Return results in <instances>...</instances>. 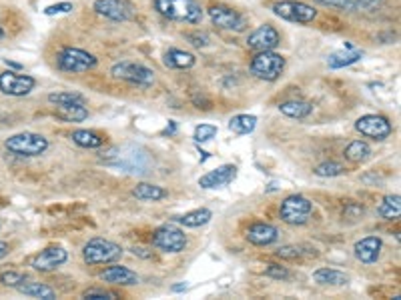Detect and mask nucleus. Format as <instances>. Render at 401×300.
<instances>
[{
    "label": "nucleus",
    "instance_id": "obj_10",
    "mask_svg": "<svg viewBox=\"0 0 401 300\" xmlns=\"http://www.w3.org/2000/svg\"><path fill=\"white\" fill-rule=\"evenodd\" d=\"M93 10L115 23H129L137 16V6L131 0H95Z\"/></svg>",
    "mask_w": 401,
    "mask_h": 300
},
{
    "label": "nucleus",
    "instance_id": "obj_22",
    "mask_svg": "<svg viewBox=\"0 0 401 300\" xmlns=\"http://www.w3.org/2000/svg\"><path fill=\"white\" fill-rule=\"evenodd\" d=\"M163 62H165L166 69L175 70H187L195 67L197 58L195 54H191L187 50H181V48H169L163 56Z\"/></svg>",
    "mask_w": 401,
    "mask_h": 300
},
{
    "label": "nucleus",
    "instance_id": "obj_20",
    "mask_svg": "<svg viewBox=\"0 0 401 300\" xmlns=\"http://www.w3.org/2000/svg\"><path fill=\"white\" fill-rule=\"evenodd\" d=\"M381 249H383V242H381L379 236H367V238H361V240L355 244L354 251L359 262H363V264H373V262H378Z\"/></svg>",
    "mask_w": 401,
    "mask_h": 300
},
{
    "label": "nucleus",
    "instance_id": "obj_33",
    "mask_svg": "<svg viewBox=\"0 0 401 300\" xmlns=\"http://www.w3.org/2000/svg\"><path fill=\"white\" fill-rule=\"evenodd\" d=\"M343 154L349 162H365L371 157V146L365 140H354Z\"/></svg>",
    "mask_w": 401,
    "mask_h": 300
},
{
    "label": "nucleus",
    "instance_id": "obj_34",
    "mask_svg": "<svg viewBox=\"0 0 401 300\" xmlns=\"http://www.w3.org/2000/svg\"><path fill=\"white\" fill-rule=\"evenodd\" d=\"M313 172H315L317 176H321V178H333V176H341V174L345 172V166L335 161H327L321 162L319 166H315Z\"/></svg>",
    "mask_w": 401,
    "mask_h": 300
},
{
    "label": "nucleus",
    "instance_id": "obj_40",
    "mask_svg": "<svg viewBox=\"0 0 401 300\" xmlns=\"http://www.w3.org/2000/svg\"><path fill=\"white\" fill-rule=\"evenodd\" d=\"M265 275L269 278H275V280H287V278L291 277L289 268H287V266H281V264H267Z\"/></svg>",
    "mask_w": 401,
    "mask_h": 300
},
{
    "label": "nucleus",
    "instance_id": "obj_27",
    "mask_svg": "<svg viewBox=\"0 0 401 300\" xmlns=\"http://www.w3.org/2000/svg\"><path fill=\"white\" fill-rule=\"evenodd\" d=\"M378 214L383 220H398L401 216V196L400 194H387L378 207Z\"/></svg>",
    "mask_w": 401,
    "mask_h": 300
},
{
    "label": "nucleus",
    "instance_id": "obj_38",
    "mask_svg": "<svg viewBox=\"0 0 401 300\" xmlns=\"http://www.w3.org/2000/svg\"><path fill=\"white\" fill-rule=\"evenodd\" d=\"M83 299H91V300H113L118 299L117 292L113 290H107V288H89L83 292Z\"/></svg>",
    "mask_w": 401,
    "mask_h": 300
},
{
    "label": "nucleus",
    "instance_id": "obj_1",
    "mask_svg": "<svg viewBox=\"0 0 401 300\" xmlns=\"http://www.w3.org/2000/svg\"><path fill=\"white\" fill-rule=\"evenodd\" d=\"M153 6L173 23L199 24L203 21V6L199 0H153Z\"/></svg>",
    "mask_w": 401,
    "mask_h": 300
},
{
    "label": "nucleus",
    "instance_id": "obj_46",
    "mask_svg": "<svg viewBox=\"0 0 401 300\" xmlns=\"http://www.w3.org/2000/svg\"><path fill=\"white\" fill-rule=\"evenodd\" d=\"M8 254H10V246H8L6 242H2V240H0V260H2V258H6Z\"/></svg>",
    "mask_w": 401,
    "mask_h": 300
},
{
    "label": "nucleus",
    "instance_id": "obj_24",
    "mask_svg": "<svg viewBox=\"0 0 401 300\" xmlns=\"http://www.w3.org/2000/svg\"><path fill=\"white\" fill-rule=\"evenodd\" d=\"M21 295L24 297H30V299H43V300H54L56 299V292L45 284V282H23L19 288H17Z\"/></svg>",
    "mask_w": 401,
    "mask_h": 300
},
{
    "label": "nucleus",
    "instance_id": "obj_18",
    "mask_svg": "<svg viewBox=\"0 0 401 300\" xmlns=\"http://www.w3.org/2000/svg\"><path fill=\"white\" fill-rule=\"evenodd\" d=\"M245 238L255 246H269V244H275L279 240V231H277V227H273L269 222H255L247 229Z\"/></svg>",
    "mask_w": 401,
    "mask_h": 300
},
{
    "label": "nucleus",
    "instance_id": "obj_28",
    "mask_svg": "<svg viewBox=\"0 0 401 300\" xmlns=\"http://www.w3.org/2000/svg\"><path fill=\"white\" fill-rule=\"evenodd\" d=\"M211 218L213 212L209 208H197V210H191L187 214H183L177 220H179V224H183L187 229H199V227H205Z\"/></svg>",
    "mask_w": 401,
    "mask_h": 300
},
{
    "label": "nucleus",
    "instance_id": "obj_3",
    "mask_svg": "<svg viewBox=\"0 0 401 300\" xmlns=\"http://www.w3.org/2000/svg\"><path fill=\"white\" fill-rule=\"evenodd\" d=\"M251 74L265 82H273L285 70V58L273 50H261L251 60Z\"/></svg>",
    "mask_w": 401,
    "mask_h": 300
},
{
    "label": "nucleus",
    "instance_id": "obj_47",
    "mask_svg": "<svg viewBox=\"0 0 401 300\" xmlns=\"http://www.w3.org/2000/svg\"><path fill=\"white\" fill-rule=\"evenodd\" d=\"M4 65H6L8 69H12V70H21V69H23V65H19V62H14V60H8V58H4Z\"/></svg>",
    "mask_w": 401,
    "mask_h": 300
},
{
    "label": "nucleus",
    "instance_id": "obj_45",
    "mask_svg": "<svg viewBox=\"0 0 401 300\" xmlns=\"http://www.w3.org/2000/svg\"><path fill=\"white\" fill-rule=\"evenodd\" d=\"M175 132H177V122H173V120H169V124H166L165 130H163L161 135H163V137H166V135L171 137V135H175Z\"/></svg>",
    "mask_w": 401,
    "mask_h": 300
},
{
    "label": "nucleus",
    "instance_id": "obj_4",
    "mask_svg": "<svg viewBox=\"0 0 401 300\" xmlns=\"http://www.w3.org/2000/svg\"><path fill=\"white\" fill-rule=\"evenodd\" d=\"M4 146L10 154H17V157H41L47 152L48 139L36 132H21V135H12L10 139H6Z\"/></svg>",
    "mask_w": 401,
    "mask_h": 300
},
{
    "label": "nucleus",
    "instance_id": "obj_43",
    "mask_svg": "<svg viewBox=\"0 0 401 300\" xmlns=\"http://www.w3.org/2000/svg\"><path fill=\"white\" fill-rule=\"evenodd\" d=\"M193 102L197 104V108H205V111H209V108H211V100H209L205 94H201V98H199L197 94H193Z\"/></svg>",
    "mask_w": 401,
    "mask_h": 300
},
{
    "label": "nucleus",
    "instance_id": "obj_7",
    "mask_svg": "<svg viewBox=\"0 0 401 300\" xmlns=\"http://www.w3.org/2000/svg\"><path fill=\"white\" fill-rule=\"evenodd\" d=\"M313 212V203L303 196V194H289L281 203L279 208V216L285 224H291V227H301L309 220Z\"/></svg>",
    "mask_w": 401,
    "mask_h": 300
},
{
    "label": "nucleus",
    "instance_id": "obj_42",
    "mask_svg": "<svg viewBox=\"0 0 401 300\" xmlns=\"http://www.w3.org/2000/svg\"><path fill=\"white\" fill-rule=\"evenodd\" d=\"M72 10V4L71 2H58V4H50L45 8V14L47 16H54V14H67V12H71Z\"/></svg>",
    "mask_w": 401,
    "mask_h": 300
},
{
    "label": "nucleus",
    "instance_id": "obj_37",
    "mask_svg": "<svg viewBox=\"0 0 401 300\" xmlns=\"http://www.w3.org/2000/svg\"><path fill=\"white\" fill-rule=\"evenodd\" d=\"M217 137V126L215 124H199L195 128V142H209Z\"/></svg>",
    "mask_w": 401,
    "mask_h": 300
},
{
    "label": "nucleus",
    "instance_id": "obj_2",
    "mask_svg": "<svg viewBox=\"0 0 401 300\" xmlns=\"http://www.w3.org/2000/svg\"><path fill=\"white\" fill-rule=\"evenodd\" d=\"M105 164L109 166H117L124 172L131 174H144L149 172V157L147 152L137 148V146H124V148H111L107 152V157H102Z\"/></svg>",
    "mask_w": 401,
    "mask_h": 300
},
{
    "label": "nucleus",
    "instance_id": "obj_11",
    "mask_svg": "<svg viewBox=\"0 0 401 300\" xmlns=\"http://www.w3.org/2000/svg\"><path fill=\"white\" fill-rule=\"evenodd\" d=\"M153 246L159 249L161 253L179 254L187 249V236L181 229L165 224L153 232Z\"/></svg>",
    "mask_w": 401,
    "mask_h": 300
},
{
    "label": "nucleus",
    "instance_id": "obj_14",
    "mask_svg": "<svg viewBox=\"0 0 401 300\" xmlns=\"http://www.w3.org/2000/svg\"><path fill=\"white\" fill-rule=\"evenodd\" d=\"M209 12V19L215 26L223 28V30H231V32H241L245 30V19L237 12L235 8L231 6H225V4H213L211 8L207 10Z\"/></svg>",
    "mask_w": 401,
    "mask_h": 300
},
{
    "label": "nucleus",
    "instance_id": "obj_30",
    "mask_svg": "<svg viewBox=\"0 0 401 300\" xmlns=\"http://www.w3.org/2000/svg\"><path fill=\"white\" fill-rule=\"evenodd\" d=\"M279 113L289 118H307V116L313 113V106L309 102H303V100H287V102H281L279 104Z\"/></svg>",
    "mask_w": 401,
    "mask_h": 300
},
{
    "label": "nucleus",
    "instance_id": "obj_29",
    "mask_svg": "<svg viewBox=\"0 0 401 300\" xmlns=\"http://www.w3.org/2000/svg\"><path fill=\"white\" fill-rule=\"evenodd\" d=\"M133 196L137 198V200H163L166 198V190L163 186H157V185H151V183H141V185H137L133 188Z\"/></svg>",
    "mask_w": 401,
    "mask_h": 300
},
{
    "label": "nucleus",
    "instance_id": "obj_25",
    "mask_svg": "<svg viewBox=\"0 0 401 300\" xmlns=\"http://www.w3.org/2000/svg\"><path fill=\"white\" fill-rule=\"evenodd\" d=\"M313 280L321 286H343L349 282V278L345 273L335 270V268H319L313 273Z\"/></svg>",
    "mask_w": 401,
    "mask_h": 300
},
{
    "label": "nucleus",
    "instance_id": "obj_32",
    "mask_svg": "<svg viewBox=\"0 0 401 300\" xmlns=\"http://www.w3.org/2000/svg\"><path fill=\"white\" fill-rule=\"evenodd\" d=\"M257 126V116L253 115H237L229 120V130L235 135H251Z\"/></svg>",
    "mask_w": 401,
    "mask_h": 300
},
{
    "label": "nucleus",
    "instance_id": "obj_15",
    "mask_svg": "<svg viewBox=\"0 0 401 300\" xmlns=\"http://www.w3.org/2000/svg\"><path fill=\"white\" fill-rule=\"evenodd\" d=\"M281 45V34L275 26L271 24H261L259 28H255L249 36H247V47L251 50H273Z\"/></svg>",
    "mask_w": 401,
    "mask_h": 300
},
{
    "label": "nucleus",
    "instance_id": "obj_6",
    "mask_svg": "<svg viewBox=\"0 0 401 300\" xmlns=\"http://www.w3.org/2000/svg\"><path fill=\"white\" fill-rule=\"evenodd\" d=\"M273 14L283 19L287 23H297V24H309L317 19V8H313L311 4L301 2V0H281L275 2L271 6Z\"/></svg>",
    "mask_w": 401,
    "mask_h": 300
},
{
    "label": "nucleus",
    "instance_id": "obj_26",
    "mask_svg": "<svg viewBox=\"0 0 401 300\" xmlns=\"http://www.w3.org/2000/svg\"><path fill=\"white\" fill-rule=\"evenodd\" d=\"M363 56V52L361 50H337V52H333L329 58H327V67L333 70L337 69H345V67H351L355 65L359 58Z\"/></svg>",
    "mask_w": 401,
    "mask_h": 300
},
{
    "label": "nucleus",
    "instance_id": "obj_5",
    "mask_svg": "<svg viewBox=\"0 0 401 300\" xmlns=\"http://www.w3.org/2000/svg\"><path fill=\"white\" fill-rule=\"evenodd\" d=\"M113 78L117 80H124L129 84L141 86V89H149L155 82V72L144 67L141 62H131V60H120L113 69H111Z\"/></svg>",
    "mask_w": 401,
    "mask_h": 300
},
{
    "label": "nucleus",
    "instance_id": "obj_49",
    "mask_svg": "<svg viewBox=\"0 0 401 300\" xmlns=\"http://www.w3.org/2000/svg\"><path fill=\"white\" fill-rule=\"evenodd\" d=\"M2 38H4V30L0 28V41H2Z\"/></svg>",
    "mask_w": 401,
    "mask_h": 300
},
{
    "label": "nucleus",
    "instance_id": "obj_35",
    "mask_svg": "<svg viewBox=\"0 0 401 300\" xmlns=\"http://www.w3.org/2000/svg\"><path fill=\"white\" fill-rule=\"evenodd\" d=\"M48 102L50 104H78V102H85V96L83 94H78V93H50L48 94Z\"/></svg>",
    "mask_w": 401,
    "mask_h": 300
},
{
    "label": "nucleus",
    "instance_id": "obj_48",
    "mask_svg": "<svg viewBox=\"0 0 401 300\" xmlns=\"http://www.w3.org/2000/svg\"><path fill=\"white\" fill-rule=\"evenodd\" d=\"M187 288H189V286H187L185 282H181V284H175V286H171V290H173V292H185Z\"/></svg>",
    "mask_w": 401,
    "mask_h": 300
},
{
    "label": "nucleus",
    "instance_id": "obj_16",
    "mask_svg": "<svg viewBox=\"0 0 401 300\" xmlns=\"http://www.w3.org/2000/svg\"><path fill=\"white\" fill-rule=\"evenodd\" d=\"M67 260H69V253L63 246H48L32 258L30 266L39 273H52L58 266H63Z\"/></svg>",
    "mask_w": 401,
    "mask_h": 300
},
{
    "label": "nucleus",
    "instance_id": "obj_12",
    "mask_svg": "<svg viewBox=\"0 0 401 300\" xmlns=\"http://www.w3.org/2000/svg\"><path fill=\"white\" fill-rule=\"evenodd\" d=\"M355 130L365 137V139H373V140H385L391 137L393 132V126L391 122L381 115H365L361 118H357L355 122Z\"/></svg>",
    "mask_w": 401,
    "mask_h": 300
},
{
    "label": "nucleus",
    "instance_id": "obj_31",
    "mask_svg": "<svg viewBox=\"0 0 401 300\" xmlns=\"http://www.w3.org/2000/svg\"><path fill=\"white\" fill-rule=\"evenodd\" d=\"M71 139L80 148H100L105 144V137L95 130H74Z\"/></svg>",
    "mask_w": 401,
    "mask_h": 300
},
{
    "label": "nucleus",
    "instance_id": "obj_39",
    "mask_svg": "<svg viewBox=\"0 0 401 300\" xmlns=\"http://www.w3.org/2000/svg\"><path fill=\"white\" fill-rule=\"evenodd\" d=\"M275 254L279 256V258H283V260H299L303 254H305V251L301 249V246H281V249H277L275 251Z\"/></svg>",
    "mask_w": 401,
    "mask_h": 300
},
{
    "label": "nucleus",
    "instance_id": "obj_44",
    "mask_svg": "<svg viewBox=\"0 0 401 300\" xmlns=\"http://www.w3.org/2000/svg\"><path fill=\"white\" fill-rule=\"evenodd\" d=\"M131 253L135 254V256H139V258H144V260H151V258H153V251L142 249V246H133Z\"/></svg>",
    "mask_w": 401,
    "mask_h": 300
},
{
    "label": "nucleus",
    "instance_id": "obj_41",
    "mask_svg": "<svg viewBox=\"0 0 401 300\" xmlns=\"http://www.w3.org/2000/svg\"><path fill=\"white\" fill-rule=\"evenodd\" d=\"M185 38L189 41L193 47H197V48H203L209 45V36H207L205 32H199V30H195V32H187V34H185Z\"/></svg>",
    "mask_w": 401,
    "mask_h": 300
},
{
    "label": "nucleus",
    "instance_id": "obj_21",
    "mask_svg": "<svg viewBox=\"0 0 401 300\" xmlns=\"http://www.w3.org/2000/svg\"><path fill=\"white\" fill-rule=\"evenodd\" d=\"M317 2L351 12H376L383 6V0H317Z\"/></svg>",
    "mask_w": 401,
    "mask_h": 300
},
{
    "label": "nucleus",
    "instance_id": "obj_9",
    "mask_svg": "<svg viewBox=\"0 0 401 300\" xmlns=\"http://www.w3.org/2000/svg\"><path fill=\"white\" fill-rule=\"evenodd\" d=\"M122 249L118 246L117 242L105 240V238H93L83 246V258L87 264H111L120 258Z\"/></svg>",
    "mask_w": 401,
    "mask_h": 300
},
{
    "label": "nucleus",
    "instance_id": "obj_17",
    "mask_svg": "<svg viewBox=\"0 0 401 300\" xmlns=\"http://www.w3.org/2000/svg\"><path fill=\"white\" fill-rule=\"evenodd\" d=\"M237 178V166L235 164H223L219 168H215L211 172L203 174L199 178V186L201 188H223V186L231 185Z\"/></svg>",
    "mask_w": 401,
    "mask_h": 300
},
{
    "label": "nucleus",
    "instance_id": "obj_8",
    "mask_svg": "<svg viewBox=\"0 0 401 300\" xmlns=\"http://www.w3.org/2000/svg\"><path fill=\"white\" fill-rule=\"evenodd\" d=\"M56 65L63 72H89L98 65L95 54L87 52V50H80V48L65 47L58 54H56Z\"/></svg>",
    "mask_w": 401,
    "mask_h": 300
},
{
    "label": "nucleus",
    "instance_id": "obj_13",
    "mask_svg": "<svg viewBox=\"0 0 401 300\" xmlns=\"http://www.w3.org/2000/svg\"><path fill=\"white\" fill-rule=\"evenodd\" d=\"M34 86H36V80L28 74H19L14 70L0 72V93L23 98L32 93Z\"/></svg>",
    "mask_w": 401,
    "mask_h": 300
},
{
    "label": "nucleus",
    "instance_id": "obj_19",
    "mask_svg": "<svg viewBox=\"0 0 401 300\" xmlns=\"http://www.w3.org/2000/svg\"><path fill=\"white\" fill-rule=\"evenodd\" d=\"M98 278L102 280V282H109V284H113V286H133V284H139V277H137V273H133L131 268H127V266H109V268H105Z\"/></svg>",
    "mask_w": 401,
    "mask_h": 300
},
{
    "label": "nucleus",
    "instance_id": "obj_36",
    "mask_svg": "<svg viewBox=\"0 0 401 300\" xmlns=\"http://www.w3.org/2000/svg\"><path fill=\"white\" fill-rule=\"evenodd\" d=\"M26 280H28V277L23 275V273H17V270H8V273H2L0 275V284L2 286H8V288H19Z\"/></svg>",
    "mask_w": 401,
    "mask_h": 300
},
{
    "label": "nucleus",
    "instance_id": "obj_23",
    "mask_svg": "<svg viewBox=\"0 0 401 300\" xmlns=\"http://www.w3.org/2000/svg\"><path fill=\"white\" fill-rule=\"evenodd\" d=\"M54 113L65 122H83V120L89 118V108L85 106V102H78V104H56Z\"/></svg>",
    "mask_w": 401,
    "mask_h": 300
}]
</instances>
